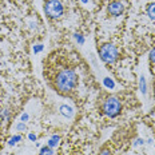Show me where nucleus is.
<instances>
[{
	"instance_id": "f257e3e1",
	"label": "nucleus",
	"mask_w": 155,
	"mask_h": 155,
	"mask_svg": "<svg viewBox=\"0 0 155 155\" xmlns=\"http://www.w3.org/2000/svg\"><path fill=\"white\" fill-rule=\"evenodd\" d=\"M78 84V75L74 70L64 68L62 70L55 78V86H56L58 91L67 94L72 91Z\"/></svg>"
},
{
	"instance_id": "f03ea898",
	"label": "nucleus",
	"mask_w": 155,
	"mask_h": 155,
	"mask_svg": "<svg viewBox=\"0 0 155 155\" xmlns=\"http://www.w3.org/2000/svg\"><path fill=\"white\" fill-rule=\"evenodd\" d=\"M102 111L108 118H116L122 111V103L116 96H108L103 103Z\"/></svg>"
},
{
	"instance_id": "7ed1b4c3",
	"label": "nucleus",
	"mask_w": 155,
	"mask_h": 155,
	"mask_svg": "<svg viewBox=\"0 0 155 155\" xmlns=\"http://www.w3.org/2000/svg\"><path fill=\"white\" fill-rule=\"evenodd\" d=\"M119 52L118 48H116L114 44H103V46L99 48V58L102 59V62H104L106 64H112L118 60Z\"/></svg>"
},
{
	"instance_id": "20e7f679",
	"label": "nucleus",
	"mask_w": 155,
	"mask_h": 155,
	"mask_svg": "<svg viewBox=\"0 0 155 155\" xmlns=\"http://www.w3.org/2000/svg\"><path fill=\"white\" fill-rule=\"evenodd\" d=\"M44 11H46V15L50 19H59L63 15L64 8L59 0H50L44 5Z\"/></svg>"
},
{
	"instance_id": "39448f33",
	"label": "nucleus",
	"mask_w": 155,
	"mask_h": 155,
	"mask_svg": "<svg viewBox=\"0 0 155 155\" xmlns=\"http://www.w3.org/2000/svg\"><path fill=\"white\" fill-rule=\"evenodd\" d=\"M123 9H124L123 3H120V2H112L111 4L108 5V14L112 15V16H120L122 14H123Z\"/></svg>"
},
{
	"instance_id": "423d86ee",
	"label": "nucleus",
	"mask_w": 155,
	"mask_h": 155,
	"mask_svg": "<svg viewBox=\"0 0 155 155\" xmlns=\"http://www.w3.org/2000/svg\"><path fill=\"white\" fill-rule=\"evenodd\" d=\"M60 114L66 118H72L74 116V110L68 104H62L60 106Z\"/></svg>"
},
{
	"instance_id": "0eeeda50",
	"label": "nucleus",
	"mask_w": 155,
	"mask_h": 155,
	"mask_svg": "<svg viewBox=\"0 0 155 155\" xmlns=\"http://www.w3.org/2000/svg\"><path fill=\"white\" fill-rule=\"evenodd\" d=\"M59 143H60V137L59 135H52V137L48 139V142H47V146L48 147H51V148H55V147H58L59 146Z\"/></svg>"
},
{
	"instance_id": "6e6552de",
	"label": "nucleus",
	"mask_w": 155,
	"mask_h": 155,
	"mask_svg": "<svg viewBox=\"0 0 155 155\" xmlns=\"http://www.w3.org/2000/svg\"><path fill=\"white\" fill-rule=\"evenodd\" d=\"M139 88H140L142 95H146L147 94V83H146V78L143 75H142L140 79H139Z\"/></svg>"
},
{
	"instance_id": "1a4fd4ad",
	"label": "nucleus",
	"mask_w": 155,
	"mask_h": 155,
	"mask_svg": "<svg viewBox=\"0 0 155 155\" xmlns=\"http://www.w3.org/2000/svg\"><path fill=\"white\" fill-rule=\"evenodd\" d=\"M147 15L153 21H155V2L147 7Z\"/></svg>"
},
{
	"instance_id": "9d476101",
	"label": "nucleus",
	"mask_w": 155,
	"mask_h": 155,
	"mask_svg": "<svg viewBox=\"0 0 155 155\" xmlns=\"http://www.w3.org/2000/svg\"><path fill=\"white\" fill-rule=\"evenodd\" d=\"M39 155H54V150L51 147H48V146H44V147L40 148Z\"/></svg>"
},
{
	"instance_id": "9b49d317",
	"label": "nucleus",
	"mask_w": 155,
	"mask_h": 155,
	"mask_svg": "<svg viewBox=\"0 0 155 155\" xmlns=\"http://www.w3.org/2000/svg\"><path fill=\"white\" fill-rule=\"evenodd\" d=\"M20 140H21V135H14L12 138L8 139V146H15V144Z\"/></svg>"
},
{
	"instance_id": "f8f14e48",
	"label": "nucleus",
	"mask_w": 155,
	"mask_h": 155,
	"mask_svg": "<svg viewBox=\"0 0 155 155\" xmlns=\"http://www.w3.org/2000/svg\"><path fill=\"white\" fill-rule=\"evenodd\" d=\"M74 38H75V40L78 41V44H80V46H83V44H84L86 39H84V36H83L82 34H75V35H74Z\"/></svg>"
},
{
	"instance_id": "ddd939ff",
	"label": "nucleus",
	"mask_w": 155,
	"mask_h": 155,
	"mask_svg": "<svg viewBox=\"0 0 155 155\" xmlns=\"http://www.w3.org/2000/svg\"><path fill=\"white\" fill-rule=\"evenodd\" d=\"M103 83H104V86L108 87V88H114V87H115L114 80L110 79V78H104V79H103Z\"/></svg>"
},
{
	"instance_id": "4468645a",
	"label": "nucleus",
	"mask_w": 155,
	"mask_h": 155,
	"mask_svg": "<svg viewBox=\"0 0 155 155\" xmlns=\"http://www.w3.org/2000/svg\"><path fill=\"white\" fill-rule=\"evenodd\" d=\"M16 130L18 131H25L27 130V126H25V123H23V122H20V123L16 124Z\"/></svg>"
},
{
	"instance_id": "2eb2a0df",
	"label": "nucleus",
	"mask_w": 155,
	"mask_h": 155,
	"mask_svg": "<svg viewBox=\"0 0 155 155\" xmlns=\"http://www.w3.org/2000/svg\"><path fill=\"white\" fill-rule=\"evenodd\" d=\"M43 44H36V46H34V52L35 54H39V52H41L43 51Z\"/></svg>"
},
{
	"instance_id": "dca6fc26",
	"label": "nucleus",
	"mask_w": 155,
	"mask_h": 155,
	"mask_svg": "<svg viewBox=\"0 0 155 155\" xmlns=\"http://www.w3.org/2000/svg\"><path fill=\"white\" fill-rule=\"evenodd\" d=\"M8 118H9V110H7V108L3 110L2 111V119L5 120V119H8Z\"/></svg>"
},
{
	"instance_id": "f3484780",
	"label": "nucleus",
	"mask_w": 155,
	"mask_h": 155,
	"mask_svg": "<svg viewBox=\"0 0 155 155\" xmlns=\"http://www.w3.org/2000/svg\"><path fill=\"white\" fill-rule=\"evenodd\" d=\"M148 56H150V62L155 64V48L150 51V54H148Z\"/></svg>"
},
{
	"instance_id": "a211bd4d",
	"label": "nucleus",
	"mask_w": 155,
	"mask_h": 155,
	"mask_svg": "<svg viewBox=\"0 0 155 155\" xmlns=\"http://www.w3.org/2000/svg\"><path fill=\"white\" fill-rule=\"evenodd\" d=\"M28 119H30V115H28L27 112L21 114V116H20V122H23V123H25V122H28Z\"/></svg>"
},
{
	"instance_id": "6ab92c4d",
	"label": "nucleus",
	"mask_w": 155,
	"mask_h": 155,
	"mask_svg": "<svg viewBox=\"0 0 155 155\" xmlns=\"http://www.w3.org/2000/svg\"><path fill=\"white\" fill-rule=\"evenodd\" d=\"M99 155H112L111 150H108V148H103V150L99 153Z\"/></svg>"
},
{
	"instance_id": "aec40b11",
	"label": "nucleus",
	"mask_w": 155,
	"mask_h": 155,
	"mask_svg": "<svg viewBox=\"0 0 155 155\" xmlns=\"http://www.w3.org/2000/svg\"><path fill=\"white\" fill-rule=\"evenodd\" d=\"M139 144H142V146H143V144H144V140H143V139H140V138L134 142V146H139Z\"/></svg>"
},
{
	"instance_id": "412c9836",
	"label": "nucleus",
	"mask_w": 155,
	"mask_h": 155,
	"mask_svg": "<svg viewBox=\"0 0 155 155\" xmlns=\"http://www.w3.org/2000/svg\"><path fill=\"white\" fill-rule=\"evenodd\" d=\"M28 139H30L31 142H35V140H36V135L31 132V134H28Z\"/></svg>"
},
{
	"instance_id": "4be33fe9",
	"label": "nucleus",
	"mask_w": 155,
	"mask_h": 155,
	"mask_svg": "<svg viewBox=\"0 0 155 155\" xmlns=\"http://www.w3.org/2000/svg\"><path fill=\"white\" fill-rule=\"evenodd\" d=\"M82 2H83V3H87V2H88V0H82Z\"/></svg>"
},
{
	"instance_id": "5701e85b",
	"label": "nucleus",
	"mask_w": 155,
	"mask_h": 155,
	"mask_svg": "<svg viewBox=\"0 0 155 155\" xmlns=\"http://www.w3.org/2000/svg\"><path fill=\"white\" fill-rule=\"evenodd\" d=\"M126 155H127V154H126Z\"/></svg>"
}]
</instances>
